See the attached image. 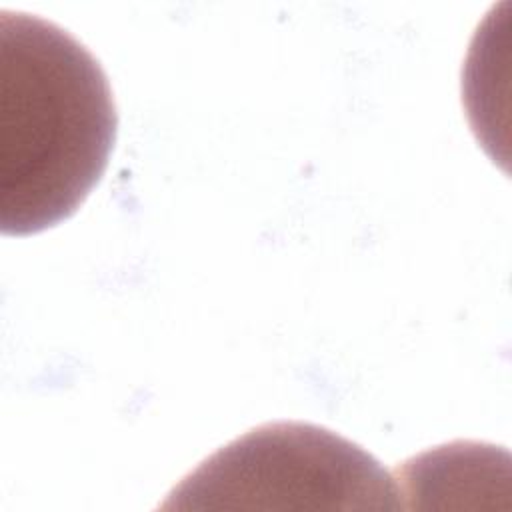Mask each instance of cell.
<instances>
[{
  "label": "cell",
  "instance_id": "obj_1",
  "mask_svg": "<svg viewBox=\"0 0 512 512\" xmlns=\"http://www.w3.org/2000/svg\"><path fill=\"white\" fill-rule=\"evenodd\" d=\"M118 128L100 62L58 24L0 10V232L72 216L100 182Z\"/></svg>",
  "mask_w": 512,
  "mask_h": 512
},
{
  "label": "cell",
  "instance_id": "obj_2",
  "mask_svg": "<svg viewBox=\"0 0 512 512\" xmlns=\"http://www.w3.org/2000/svg\"><path fill=\"white\" fill-rule=\"evenodd\" d=\"M172 496H396L356 444L304 422L260 426L208 458Z\"/></svg>",
  "mask_w": 512,
  "mask_h": 512
}]
</instances>
